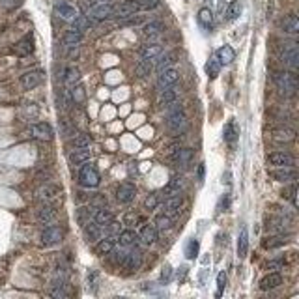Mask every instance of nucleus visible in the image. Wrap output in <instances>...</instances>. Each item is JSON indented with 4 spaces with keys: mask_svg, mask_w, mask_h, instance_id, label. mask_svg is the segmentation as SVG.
I'll return each mask as SVG.
<instances>
[{
    "mask_svg": "<svg viewBox=\"0 0 299 299\" xmlns=\"http://www.w3.org/2000/svg\"><path fill=\"white\" fill-rule=\"evenodd\" d=\"M166 114H168V116H166V129H168L172 135H180L187 129V116H185V112H183L182 107L176 110H170V112H166Z\"/></svg>",
    "mask_w": 299,
    "mask_h": 299,
    "instance_id": "nucleus-1",
    "label": "nucleus"
},
{
    "mask_svg": "<svg viewBox=\"0 0 299 299\" xmlns=\"http://www.w3.org/2000/svg\"><path fill=\"white\" fill-rule=\"evenodd\" d=\"M277 86H279V90L284 94V96H295V92H297V75L295 71H282V73L277 75V79H275Z\"/></svg>",
    "mask_w": 299,
    "mask_h": 299,
    "instance_id": "nucleus-2",
    "label": "nucleus"
},
{
    "mask_svg": "<svg viewBox=\"0 0 299 299\" xmlns=\"http://www.w3.org/2000/svg\"><path fill=\"white\" fill-rule=\"evenodd\" d=\"M79 182L82 187H88V189H94L98 187L101 178H99V172L94 168L92 165H84L79 172Z\"/></svg>",
    "mask_w": 299,
    "mask_h": 299,
    "instance_id": "nucleus-3",
    "label": "nucleus"
},
{
    "mask_svg": "<svg viewBox=\"0 0 299 299\" xmlns=\"http://www.w3.org/2000/svg\"><path fill=\"white\" fill-rule=\"evenodd\" d=\"M282 64L290 69V71H297L299 67V47L297 43H288L284 51H282Z\"/></svg>",
    "mask_w": 299,
    "mask_h": 299,
    "instance_id": "nucleus-4",
    "label": "nucleus"
},
{
    "mask_svg": "<svg viewBox=\"0 0 299 299\" xmlns=\"http://www.w3.org/2000/svg\"><path fill=\"white\" fill-rule=\"evenodd\" d=\"M141 12V0H125L122 4H118L114 8V12H112V17H118V19H125V17H131L135 13Z\"/></svg>",
    "mask_w": 299,
    "mask_h": 299,
    "instance_id": "nucleus-5",
    "label": "nucleus"
},
{
    "mask_svg": "<svg viewBox=\"0 0 299 299\" xmlns=\"http://www.w3.org/2000/svg\"><path fill=\"white\" fill-rule=\"evenodd\" d=\"M112 12H114V6H112V4H109V2H99V4L90 8L88 17H90L94 23H99V21H105V19L112 17Z\"/></svg>",
    "mask_w": 299,
    "mask_h": 299,
    "instance_id": "nucleus-6",
    "label": "nucleus"
},
{
    "mask_svg": "<svg viewBox=\"0 0 299 299\" xmlns=\"http://www.w3.org/2000/svg\"><path fill=\"white\" fill-rule=\"evenodd\" d=\"M62 238H64V230L56 225H49L41 232V243L45 245V247H53V245L60 243Z\"/></svg>",
    "mask_w": 299,
    "mask_h": 299,
    "instance_id": "nucleus-7",
    "label": "nucleus"
},
{
    "mask_svg": "<svg viewBox=\"0 0 299 299\" xmlns=\"http://www.w3.org/2000/svg\"><path fill=\"white\" fill-rule=\"evenodd\" d=\"M60 195H62V189L58 185H55V183H45V185H41L37 189V200H41L43 204L55 202Z\"/></svg>",
    "mask_w": 299,
    "mask_h": 299,
    "instance_id": "nucleus-8",
    "label": "nucleus"
},
{
    "mask_svg": "<svg viewBox=\"0 0 299 299\" xmlns=\"http://www.w3.org/2000/svg\"><path fill=\"white\" fill-rule=\"evenodd\" d=\"M178 80H180V71H178L176 67H166L163 71H159V77H157V88L159 90H163L166 86H172L176 84Z\"/></svg>",
    "mask_w": 299,
    "mask_h": 299,
    "instance_id": "nucleus-9",
    "label": "nucleus"
},
{
    "mask_svg": "<svg viewBox=\"0 0 299 299\" xmlns=\"http://www.w3.org/2000/svg\"><path fill=\"white\" fill-rule=\"evenodd\" d=\"M43 80H45V73L36 69V71H28L21 77V86H23V90H34L39 84H43Z\"/></svg>",
    "mask_w": 299,
    "mask_h": 299,
    "instance_id": "nucleus-10",
    "label": "nucleus"
},
{
    "mask_svg": "<svg viewBox=\"0 0 299 299\" xmlns=\"http://www.w3.org/2000/svg\"><path fill=\"white\" fill-rule=\"evenodd\" d=\"M268 163L275 168L279 166H293L295 165V159H293L292 153L288 152H273L268 155Z\"/></svg>",
    "mask_w": 299,
    "mask_h": 299,
    "instance_id": "nucleus-11",
    "label": "nucleus"
},
{
    "mask_svg": "<svg viewBox=\"0 0 299 299\" xmlns=\"http://www.w3.org/2000/svg\"><path fill=\"white\" fill-rule=\"evenodd\" d=\"M178 98H180V90L176 88V84L172 86H166V88H163V90H159V98H157V103L161 109H165L166 105L174 103V101H178Z\"/></svg>",
    "mask_w": 299,
    "mask_h": 299,
    "instance_id": "nucleus-12",
    "label": "nucleus"
},
{
    "mask_svg": "<svg viewBox=\"0 0 299 299\" xmlns=\"http://www.w3.org/2000/svg\"><path fill=\"white\" fill-rule=\"evenodd\" d=\"M271 178H273L275 182L290 183V182H295L297 170H295L293 166H279V168H275V170L271 172Z\"/></svg>",
    "mask_w": 299,
    "mask_h": 299,
    "instance_id": "nucleus-13",
    "label": "nucleus"
},
{
    "mask_svg": "<svg viewBox=\"0 0 299 299\" xmlns=\"http://www.w3.org/2000/svg\"><path fill=\"white\" fill-rule=\"evenodd\" d=\"M55 13L56 17H60L62 21H67V23H71V21H75V19L79 17V10L66 4V2H58L55 6Z\"/></svg>",
    "mask_w": 299,
    "mask_h": 299,
    "instance_id": "nucleus-14",
    "label": "nucleus"
},
{
    "mask_svg": "<svg viewBox=\"0 0 299 299\" xmlns=\"http://www.w3.org/2000/svg\"><path fill=\"white\" fill-rule=\"evenodd\" d=\"M30 133L34 139L37 141H51L53 139V127H51L47 122H39V123H34L30 127Z\"/></svg>",
    "mask_w": 299,
    "mask_h": 299,
    "instance_id": "nucleus-15",
    "label": "nucleus"
},
{
    "mask_svg": "<svg viewBox=\"0 0 299 299\" xmlns=\"http://www.w3.org/2000/svg\"><path fill=\"white\" fill-rule=\"evenodd\" d=\"M139 53H141V58H144V60H155V58L163 53V45L159 41L144 43Z\"/></svg>",
    "mask_w": 299,
    "mask_h": 299,
    "instance_id": "nucleus-16",
    "label": "nucleus"
},
{
    "mask_svg": "<svg viewBox=\"0 0 299 299\" xmlns=\"http://www.w3.org/2000/svg\"><path fill=\"white\" fill-rule=\"evenodd\" d=\"M135 195H137V187H135L133 183H122V185H118L116 198L120 204H129L135 198Z\"/></svg>",
    "mask_w": 299,
    "mask_h": 299,
    "instance_id": "nucleus-17",
    "label": "nucleus"
},
{
    "mask_svg": "<svg viewBox=\"0 0 299 299\" xmlns=\"http://www.w3.org/2000/svg\"><path fill=\"white\" fill-rule=\"evenodd\" d=\"M163 30H165V26H163L161 21H150V23L142 26V36L148 37L150 41H153V39H157L163 34Z\"/></svg>",
    "mask_w": 299,
    "mask_h": 299,
    "instance_id": "nucleus-18",
    "label": "nucleus"
},
{
    "mask_svg": "<svg viewBox=\"0 0 299 299\" xmlns=\"http://www.w3.org/2000/svg\"><path fill=\"white\" fill-rule=\"evenodd\" d=\"M82 234H84L86 241L92 243V241H98V239L103 236V228H101L99 225H96L94 221H88V223L82 225Z\"/></svg>",
    "mask_w": 299,
    "mask_h": 299,
    "instance_id": "nucleus-19",
    "label": "nucleus"
},
{
    "mask_svg": "<svg viewBox=\"0 0 299 299\" xmlns=\"http://www.w3.org/2000/svg\"><path fill=\"white\" fill-rule=\"evenodd\" d=\"M56 219H58V211L49 204H43L41 208L37 209V221L41 225H53Z\"/></svg>",
    "mask_w": 299,
    "mask_h": 299,
    "instance_id": "nucleus-20",
    "label": "nucleus"
},
{
    "mask_svg": "<svg viewBox=\"0 0 299 299\" xmlns=\"http://www.w3.org/2000/svg\"><path fill=\"white\" fill-rule=\"evenodd\" d=\"M32 51H34V41H32V36H25L21 41H17L15 45H13V55L21 56V58L30 56Z\"/></svg>",
    "mask_w": 299,
    "mask_h": 299,
    "instance_id": "nucleus-21",
    "label": "nucleus"
},
{
    "mask_svg": "<svg viewBox=\"0 0 299 299\" xmlns=\"http://www.w3.org/2000/svg\"><path fill=\"white\" fill-rule=\"evenodd\" d=\"M182 208H183V198L180 195H174V196H166V202H165V211L170 215L172 219L178 217V215L182 213Z\"/></svg>",
    "mask_w": 299,
    "mask_h": 299,
    "instance_id": "nucleus-22",
    "label": "nucleus"
},
{
    "mask_svg": "<svg viewBox=\"0 0 299 299\" xmlns=\"http://www.w3.org/2000/svg\"><path fill=\"white\" fill-rule=\"evenodd\" d=\"M116 239H118V245L125 249V247H137L141 238H139V234L135 232V230H120Z\"/></svg>",
    "mask_w": 299,
    "mask_h": 299,
    "instance_id": "nucleus-23",
    "label": "nucleus"
},
{
    "mask_svg": "<svg viewBox=\"0 0 299 299\" xmlns=\"http://www.w3.org/2000/svg\"><path fill=\"white\" fill-rule=\"evenodd\" d=\"M183 187H185V180H183V176H172L170 180H168V183L165 185V189H163V195H166V196L180 195V193L183 191Z\"/></svg>",
    "mask_w": 299,
    "mask_h": 299,
    "instance_id": "nucleus-24",
    "label": "nucleus"
},
{
    "mask_svg": "<svg viewBox=\"0 0 299 299\" xmlns=\"http://www.w3.org/2000/svg\"><path fill=\"white\" fill-rule=\"evenodd\" d=\"M122 266L125 269H129V271H137V269L142 266V252L141 250H137V249L131 250V252H127Z\"/></svg>",
    "mask_w": 299,
    "mask_h": 299,
    "instance_id": "nucleus-25",
    "label": "nucleus"
},
{
    "mask_svg": "<svg viewBox=\"0 0 299 299\" xmlns=\"http://www.w3.org/2000/svg\"><path fill=\"white\" fill-rule=\"evenodd\" d=\"M92 153L90 150H86V148H75L73 152L69 153V163L71 165H84L86 161H90Z\"/></svg>",
    "mask_w": 299,
    "mask_h": 299,
    "instance_id": "nucleus-26",
    "label": "nucleus"
},
{
    "mask_svg": "<svg viewBox=\"0 0 299 299\" xmlns=\"http://www.w3.org/2000/svg\"><path fill=\"white\" fill-rule=\"evenodd\" d=\"M281 28L286 34H297L299 32V19L295 13H288L286 17L282 19V23H281Z\"/></svg>",
    "mask_w": 299,
    "mask_h": 299,
    "instance_id": "nucleus-27",
    "label": "nucleus"
},
{
    "mask_svg": "<svg viewBox=\"0 0 299 299\" xmlns=\"http://www.w3.org/2000/svg\"><path fill=\"white\" fill-rule=\"evenodd\" d=\"M94 223L96 225H99L101 228H105V226L109 225V223H112L114 221V215H112V211L110 209H107V208H99V209H96V213H94Z\"/></svg>",
    "mask_w": 299,
    "mask_h": 299,
    "instance_id": "nucleus-28",
    "label": "nucleus"
},
{
    "mask_svg": "<svg viewBox=\"0 0 299 299\" xmlns=\"http://www.w3.org/2000/svg\"><path fill=\"white\" fill-rule=\"evenodd\" d=\"M79 80H80L79 67L75 66L66 67V71H64V84H66V88H73L75 84H79Z\"/></svg>",
    "mask_w": 299,
    "mask_h": 299,
    "instance_id": "nucleus-29",
    "label": "nucleus"
},
{
    "mask_svg": "<svg viewBox=\"0 0 299 299\" xmlns=\"http://www.w3.org/2000/svg\"><path fill=\"white\" fill-rule=\"evenodd\" d=\"M153 62H155V71L159 73V71H163V69H166V67H170L172 64L176 62V53H165V55L161 53Z\"/></svg>",
    "mask_w": 299,
    "mask_h": 299,
    "instance_id": "nucleus-30",
    "label": "nucleus"
},
{
    "mask_svg": "<svg viewBox=\"0 0 299 299\" xmlns=\"http://www.w3.org/2000/svg\"><path fill=\"white\" fill-rule=\"evenodd\" d=\"M139 238L142 239V243L144 245H153L157 241V228L155 225H146L142 226L141 234H139Z\"/></svg>",
    "mask_w": 299,
    "mask_h": 299,
    "instance_id": "nucleus-31",
    "label": "nucleus"
},
{
    "mask_svg": "<svg viewBox=\"0 0 299 299\" xmlns=\"http://www.w3.org/2000/svg\"><path fill=\"white\" fill-rule=\"evenodd\" d=\"M114 238L110 236H105V238H99V241L96 243V254L99 257H105V254H110V250L114 249Z\"/></svg>",
    "mask_w": 299,
    "mask_h": 299,
    "instance_id": "nucleus-32",
    "label": "nucleus"
},
{
    "mask_svg": "<svg viewBox=\"0 0 299 299\" xmlns=\"http://www.w3.org/2000/svg\"><path fill=\"white\" fill-rule=\"evenodd\" d=\"M282 284V277L279 273H269L266 275L262 281H260V290H273V288L281 286Z\"/></svg>",
    "mask_w": 299,
    "mask_h": 299,
    "instance_id": "nucleus-33",
    "label": "nucleus"
},
{
    "mask_svg": "<svg viewBox=\"0 0 299 299\" xmlns=\"http://www.w3.org/2000/svg\"><path fill=\"white\" fill-rule=\"evenodd\" d=\"M193 157H195V150H193V148H180L172 163L185 166V165H189L191 161H193Z\"/></svg>",
    "mask_w": 299,
    "mask_h": 299,
    "instance_id": "nucleus-34",
    "label": "nucleus"
},
{
    "mask_svg": "<svg viewBox=\"0 0 299 299\" xmlns=\"http://www.w3.org/2000/svg\"><path fill=\"white\" fill-rule=\"evenodd\" d=\"M217 60L221 62V66H228V64H232L234 58H236V53L230 45H223L219 51H217Z\"/></svg>",
    "mask_w": 299,
    "mask_h": 299,
    "instance_id": "nucleus-35",
    "label": "nucleus"
},
{
    "mask_svg": "<svg viewBox=\"0 0 299 299\" xmlns=\"http://www.w3.org/2000/svg\"><path fill=\"white\" fill-rule=\"evenodd\" d=\"M223 137H225V142H228V144H236V141H238V137H239V129L234 120H230V122L225 125V129H223Z\"/></svg>",
    "mask_w": 299,
    "mask_h": 299,
    "instance_id": "nucleus-36",
    "label": "nucleus"
},
{
    "mask_svg": "<svg viewBox=\"0 0 299 299\" xmlns=\"http://www.w3.org/2000/svg\"><path fill=\"white\" fill-rule=\"evenodd\" d=\"M273 141L277 142H292L295 141V131L288 127H279L273 131Z\"/></svg>",
    "mask_w": 299,
    "mask_h": 299,
    "instance_id": "nucleus-37",
    "label": "nucleus"
},
{
    "mask_svg": "<svg viewBox=\"0 0 299 299\" xmlns=\"http://www.w3.org/2000/svg\"><path fill=\"white\" fill-rule=\"evenodd\" d=\"M247 252H249V232H247V228H241L238 238V257L245 258Z\"/></svg>",
    "mask_w": 299,
    "mask_h": 299,
    "instance_id": "nucleus-38",
    "label": "nucleus"
},
{
    "mask_svg": "<svg viewBox=\"0 0 299 299\" xmlns=\"http://www.w3.org/2000/svg\"><path fill=\"white\" fill-rule=\"evenodd\" d=\"M172 217L168 213H166V211H163V213H159L157 217H155V223H153V225H155V228H157V232L159 230H161V232H165V230H170L172 228Z\"/></svg>",
    "mask_w": 299,
    "mask_h": 299,
    "instance_id": "nucleus-39",
    "label": "nucleus"
},
{
    "mask_svg": "<svg viewBox=\"0 0 299 299\" xmlns=\"http://www.w3.org/2000/svg\"><path fill=\"white\" fill-rule=\"evenodd\" d=\"M80 41H82V32L75 30V28H71V30H67L64 34V43L67 47H77V45H80Z\"/></svg>",
    "mask_w": 299,
    "mask_h": 299,
    "instance_id": "nucleus-40",
    "label": "nucleus"
},
{
    "mask_svg": "<svg viewBox=\"0 0 299 299\" xmlns=\"http://www.w3.org/2000/svg\"><path fill=\"white\" fill-rule=\"evenodd\" d=\"M71 28H75V30L79 32H84V30H90L92 25H94V21H92L88 15H79V17L75 19V21H71Z\"/></svg>",
    "mask_w": 299,
    "mask_h": 299,
    "instance_id": "nucleus-41",
    "label": "nucleus"
},
{
    "mask_svg": "<svg viewBox=\"0 0 299 299\" xmlns=\"http://www.w3.org/2000/svg\"><path fill=\"white\" fill-rule=\"evenodd\" d=\"M135 71H137L139 77L150 75L153 71V60H144V58H141V60L137 62V66H135Z\"/></svg>",
    "mask_w": 299,
    "mask_h": 299,
    "instance_id": "nucleus-42",
    "label": "nucleus"
},
{
    "mask_svg": "<svg viewBox=\"0 0 299 299\" xmlns=\"http://www.w3.org/2000/svg\"><path fill=\"white\" fill-rule=\"evenodd\" d=\"M198 23L204 28H211V25H213V13H211L209 8H202L198 12Z\"/></svg>",
    "mask_w": 299,
    "mask_h": 299,
    "instance_id": "nucleus-43",
    "label": "nucleus"
},
{
    "mask_svg": "<svg viewBox=\"0 0 299 299\" xmlns=\"http://www.w3.org/2000/svg\"><path fill=\"white\" fill-rule=\"evenodd\" d=\"M282 245H286V239L282 238V236H269L262 241V247L264 249H279Z\"/></svg>",
    "mask_w": 299,
    "mask_h": 299,
    "instance_id": "nucleus-44",
    "label": "nucleus"
},
{
    "mask_svg": "<svg viewBox=\"0 0 299 299\" xmlns=\"http://www.w3.org/2000/svg\"><path fill=\"white\" fill-rule=\"evenodd\" d=\"M206 73H208L209 79H215L221 73V62L217 60V56H211L208 60V64H206Z\"/></svg>",
    "mask_w": 299,
    "mask_h": 299,
    "instance_id": "nucleus-45",
    "label": "nucleus"
},
{
    "mask_svg": "<svg viewBox=\"0 0 299 299\" xmlns=\"http://www.w3.org/2000/svg\"><path fill=\"white\" fill-rule=\"evenodd\" d=\"M241 10H243V6H241L239 0L232 2V4L228 6V10H226V19H228V21H236V19L241 15Z\"/></svg>",
    "mask_w": 299,
    "mask_h": 299,
    "instance_id": "nucleus-46",
    "label": "nucleus"
},
{
    "mask_svg": "<svg viewBox=\"0 0 299 299\" xmlns=\"http://www.w3.org/2000/svg\"><path fill=\"white\" fill-rule=\"evenodd\" d=\"M90 144H92V137L86 133L77 135L73 141H71V146L73 148H90Z\"/></svg>",
    "mask_w": 299,
    "mask_h": 299,
    "instance_id": "nucleus-47",
    "label": "nucleus"
},
{
    "mask_svg": "<svg viewBox=\"0 0 299 299\" xmlns=\"http://www.w3.org/2000/svg\"><path fill=\"white\" fill-rule=\"evenodd\" d=\"M94 213H96V208H80L79 213H77V219H79L80 225H84V223L94 219Z\"/></svg>",
    "mask_w": 299,
    "mask_h": 299,
    "instance_id": "nucleus-48",
    "label": "nucleus"
},
{
    "mask_svg": "<svg viewBox=\"0 0 299 299\" xmlns=\"http://www.w3.org/2000/svg\"><path fill=\"white\" fill-rule=\"evenodd\" d=\"M21 112H23V116H25L26 120H36L37 114H39V109H37L34 103H28V105H25V107H23V110H21Z\"/></svg>",
    "mask_w": 299,
    "mask_h": 299,
    "instance_id": "nucleus-49",
    "label": "nucleus"
},
{
    "mask_svg": "<svg viewBox=\"0 0 299 299\" xmlns=\"http://www.w3.org/2000/svg\"><path fill=\"white\" fill-rule=\"evenodd\" d=\"M284 196H288V198L292 200L293 208H297V183L290 182V191H288V195H284Z\"/></svg>",
    "mask_w": 299,
    "mask_h": 299,
    "instance_id": "nucleus-50",
    "label": "nucleus"
},
{
    "mask_svg": "<svg viewBox=\"0 0 299 299\" xmlns=\"http://www.w3.org/2000/svg\"><path fill=\"white\" fill-rule=\"evenodd\" d=\"M157 204H159L157 195H148L146 200H144V209H148V211H153V209L157 208Z\"/></svg>",
    "mask_w": 299,
    "mask_h": 299,
    "instance_id": "nucleus-51",
    "label": "nucleus"
},
{
    "mask_svg": "<svg viewBox=\"0 0 299 299\" xmlns=\"http://www.w3.org/2000/svg\"><path fill=\"white\" fill-rule=\"evenodd\" d=\"M196 252H198V241L191 239L189 243H187V247H185V254H187V258H195Z\"/></svg>",
    "mask_w": 299,
    "mask_h": 299,
    "instance_id": "nucleus-52",
    "label": "nucleus"
},
{
    "mask_svg": "<svg viewBox=\"0 0 299 299\" xmlns=\"http://www.w3.org/2000/svg\"><path fill=\"white\" fill-rule=\"evenodd\" d=\"M71 96H73L75 103H82V101H84V90H82V86L75 84L73 90H71Z\"/></svg>",
    "mask_w": 299,
    "mask_h": 299,
    "instance_id": "nucleus-53",
    "label": "nucleus"
},
{
    "mask_svg": "<svg viewBox=\"0 0 299 299\" xmlns=\"http://www.w3.org/2000/svg\"><path fill=\"white\" fill-rule=\"evenodd\" d=\"M141 217L135 213V211H131V213H125V217H123V225L127 226H137V223H141Z\"/></svg>",
    "mask_w": 299,
    "mask_h": 299,
    "instance_id": "nucleus-54",
    "label": "nucleus"
},
{
    "mask_svg": "<svg viewBox=\"0 0 299 299\" xmlns=\"http://www.w3.org/2000/svg\"><path fill=\"white\" fill-rule=\"evenodd\" d=\"M159 4H161V0H141V10L150 12V10H155Z\"/></svg>",
    "mask_w": 299,
    "mask_h": 299,
    "instance_id": "nucleus-55",
    "label": "nucleus"
},
{
    "mask_svg": "<svg viewBox=\"0 0 299 299\" xmlns=\"http://www.w3.org/2000/svg\"><path fill=\"white\" fill-rule=\"evenodd\" d=\"M110 254H114V262L120 264V266H122L123 260H125V254H127V252H125V250H123V249H116V250L112 249V250H110Z\"/></svg>",
    "mask_w": 299,
    "mask_h": 299,
    "instance_id": "nucleus-56",
    "label": "nucleus"
},
{
    "mask_svg": "<svg viewBox=\"0 0 299 299\" xmlns=\"http://www.w3.org/2000/svg\"><path fill=\"white\" fill-rule=\"evenodd\" d=\"M225 286H226V275L225 273H219V277H217V297H219L221 293H223V290H225Z\"/></svg>",
    "mask_w": 299,
    "mask_h": 299,
    "instance_id": "nucleus-57",
    "label": "nucleus"
},
{
    "mask_svg": "<svg viewBox=\"0 0 299 299\" xmlns=\"http://www.w3.org/2000/svg\"><path fill=\"white\" fill-rule=\"evenodd\" d=\"M127 21L123 23V25H129V26H135V25H141L142 21H144V17L142 15H131V17H125Z\"/></svg>",
    "mask_w": 299,
    "mask_h": 299,
    "instance_id": "nucleus-58",
    "label": "nucleus"
},
{
    "mask_svg": "<svg viewBox=\"0 0 299 299\" xmlns=\"http://www.w3.org/2000/svg\"><path fill=\"white\" fill-rule=\"evenodd\" d=\"M204 176H206V166L202 165H198V168H196V180H198V182H204Z\"/></svg>",
    "mask_w": 299,
    "mask_h": 299,
    "instance_id": "nucleus-59",
    "label": "nucleus"
},
{
    "mask_svg": "<svg viewBox=\"0 0 299 299\" xmlns=\"http://www.w3.org/2000/svg\"><path fill=\"white\" fill-rule=\"evenodd\" d=\"M281 266H282V262H281V260H273V262L266 264V269H268V268L275 269V268H281Z\"/></svg>",
    "mask_w": 299,
    "mask_h": 299,
    "instance_id": "nucleus-60",
    "label": "nucleus"
},
{
    "mask_svg": "<svg viewBox=\"0 0 299 299\" xmlns=\"http://www.w3.org/2000/svg\"><path fill=\"white\" fill-rule=\"evenodd\" d=\"M168 277H170V268H168V266H166V268H165V271H163V279H168Z\"/></svg>",
    "mask_w": 299,
    "mask_h": 299,
    "instance_id": "nucleus-61",
    "label": "nucleus"
}]
</instances>
